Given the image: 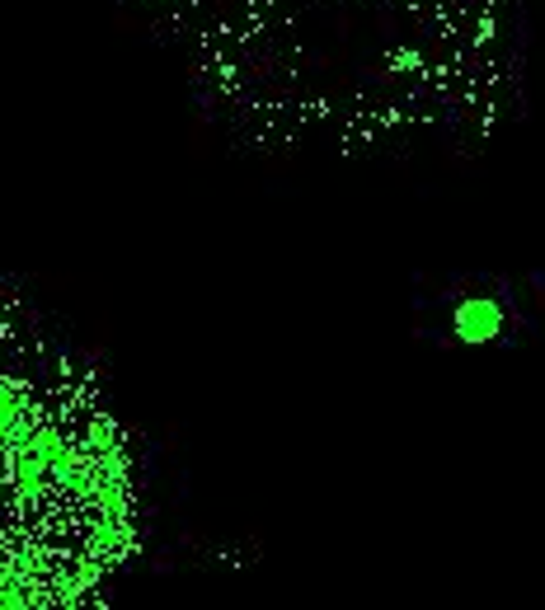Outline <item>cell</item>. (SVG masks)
Masks as SVG:
<instances>
[{"mask_svg":"<svg viewBox=\"0 0 545 610\" xmlns=\"http://www.w3.org/2000/svg\"><path fill=\"white\" fill-rule=\"evenodd\" d=\"M494 324H499V310H494L489 301H466L461 310H456V329H461L466 338H484Z\"/></svg>","mask_w":545,"mask_h":610,"instance_id":"cell-1","label":"cell"}]
</instances>
